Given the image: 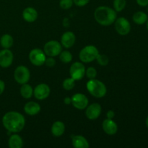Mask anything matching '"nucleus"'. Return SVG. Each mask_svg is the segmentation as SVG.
<instances>
[{
	"mask_svg": "<svg viewBox=\"0 0 148 148\" xmlns=\"http://www.w3.org/2000/svg\"><path fill=\"white\" fill-rule=\"evenodd\" d=\"M51 92L50 88L45 83L38 85L33 90V95L38 100H44L49 96Z\"/></svg>",
	"mask_w": 148,
	"mask_h": 148,
	"instance_id": "9b49d317",
	"label": "nucleus"
},
{
	"mask_svg": "<svg viewBox=\"0 0 148 148\" xmlns=\"http://www.w3.org/2000/svg\"><path fill=\"white\" fill-rule=\"evenodd\" d=\"M65 125L60 121H55L51 127V133L55 137H61L64 133Z\"/></svg>",
	"mask_w": 148,
	"mask_h": 148,
	"instance_id": "6ab92c4d",
	"label": "nucleus"
},
{
	"mask_svg": "<svg viewBox=\"0 0 148 148\" xmlns=\"http://www.w3.org/2000/svg\"><path fill=\"white\" fill-rule=\"evenodd\" d=\"M115 29L121 36L129 34L131 30V25L128 20L124 17H119L115 20Z\"/></svg>",
	"mask_w": 148,
	"mask_h": 148,
	"instance_id": "1a4fd4ad",
	"label": "nucleus"
},
{
	"mask_svg": "<svg viewBox=\"0 0 148 148\" xmlns=\"http://www.w3.org/2000/svg\"><path fill=\"white\" fill-rule=\"evenodd\" d=\"M64 103L66 104V105H69V104L72 103V98L66 97V98H65L64 100Z\"/></svg>",
	"mask_w": 148,
	"mask_h": 148,
	"instance_id": "f704fd0d",
	"label": "nucleus"
},
{
	"mask_svg": "<svg viewBox=\"0 0 148 148\" xmlns=\"http://www.w3.org/2000/svg\"><path fill=\"white\" fill-rule=\"evenodd\" d=\"M146 23H147V29L148 30V19H147V22H146Z\"/></svg>",
	"mask_w": 148,
	"mask_h": 148,
	"instance_id": "e433bc0d",
	"label": "nucleus"
},
{
	"mask_svg": "<svg viewBox=\"0 0 148 148\" xmlns=\"http://www.w3.org/2000/svg\"><path fill=\"white\" fill-rule=\"evenodd\" d=\"M87 89L90 94L97 98H103L106 95L107 89L104 83L98 79H90L87 82Z\"/></svg>",
	"mask_w": 148,
	"mask_h": 148,
	"instance_id": "7ed1b4c3",
	"label": "nucleus"
},
{
	"mask_svg": "<svg viewBox=\"0 0 148 148\" xmlns=\"http://www.w3.org/2000/svg\"><path fill=\"white\" fill-rule=\"evenodd\" d=\"M101 111H102V108H101V105L95 103L90 105L89 106H87L85 115L88 119L95 120L100 116Z\"/></svg>",
	"mask_w": 148,
	"mask_h": 148,
	"instance_id": "f8f14e48",
	"label": "nucleus"
},
{
	"mask_svg": "<svg viewBox=\"0 0 148 148\" xmlns=\"http://www.w3.org/2000/svg\"><path fill=\"white\" fill-rule=\"evenodd\" d=\"M114 8L116 12H121L127 5L126 0H114Z\"/></svg>",
	"mask_w": 148,
	"mask_h": 148,
	"instance_id": "393cba45",
	"label": "nucleus"
},
{
	"mask_svg": "<svg viewBox=\"0 0 148 148\" xmlns=\"http://www.w3.org/2000/svg\"><path fill=\"white\" fill-rule=\"evenodd\" d=\"M147 12H148V5H147Z\"/></svg>",
	"mask_w": 148,
	"mask_h": 148,
	"instance_id": "4c0bfd02",
	"label": "nucleus"
},
{
	"mask_svg": "<svg viewBox=\"0 0 148 148\" xmlns=\"http://www.w3.org/2000/svg\"><path fill=\"white\" fill-rule=\"evenodd\" d=\"M13 53L9 49H4L0 51V66L7 68L12 64Z\"/></svg>",
	"mask_w": 148,
	"mask_h": 148,
	"instance_id": "ddd939ff",
	"label": "nucleus"
},
{
	"mask_svg": "<svg viewBox=\"0 0 148 148\" xmlns=\"http://www.w3.org/2000/svg\"><path fill=\"white\" fill-rule=\"evenodd\" d=\"M98 53L99 52L95 46H87L80 51L79 58L81 62L84 63H90L96 59Z\"/></svg>",
	"mask_w": 148,
	"mask_h": 148,
	"instance_id": "20e7f679",
	"label": "nucleus"
},
{
	"mask_svg": "<svg viewBox=\"0 0 148 148\" xmlns=\"http://www.w3.org/2000/svg\"><path fill=\"white\" fill-rule=\"evenodd\" d=\"M72 146L75 148H88L90 147L88 140L82 135L72 136Z\"/></svg>",
	"mask_w": 148,
	"mask_h": 148,
	"instance_id": "dca6fc26",
	"label": "nucleus"
},
{
	"mask_svg": "<svg viewBox=\"0 0 148 148\" xmlns=\"http://www.w3.org/2000/svg\"><path fill=\"white\" fill-rule=\"evenodd\" d=\"M4 89H5V84H4V82L2 80L0 79V95L3 93Z\"/></svg>",
	"mask_w": 148,
	"mask_h": 148,
	"instance_id": "72a5a7b5",
	"label": "nucleus"
},
{
	"mask_svg": "<svg viewBox=\"0 0 148 148\" xmlns=\"http://www.w3.org/2000/svg\"><path fill=\"white\" fill-rule=\"evenodd\" d=\"M75 35L72 32H65L61 38V44L66 49H69L72 47L75 43Z\"/></svg>",
	"mask_w": 148,
	"mask_h": 148,
	"instance_id": "2eb2a0df",
	"label": "nucleus"
},
{
	"mask_svg": "<svg viewBox=\"0 0 148 148\" xmlns=\"http://www.w3.org/2000/svg\"><path fill=\"white\" fill-rule=\"evenodd\" d=\"M69 73L75 80H80L85 75V66L81 62H75L70 66Z\"/></svg>",
	"mask_w": 148,
	"mask_h": 148,
	"instance_id": "6e6552de",
	"label": "nucleus"
},
{
	"mask_svg": "<svg viewBox=\"0 0 148 148\" xmlns=\"http://www.w3.org/2000/svg\"><path fill=\"white\" fill-rule=\"evenodd\" d=\"M75 85V80L73 78H66L64 80L63 83H62V86H63L64 89L66 90H71L74 88Z\"/></svg>",
	"mask_w": 148,
	"mask_h": 148,
	"instance_id": "a878e982",
	"label": "nucleus"
},
{
	"mask_svg": "<svg viewBox=\"0 0 148 148\" xmlns=\"http://www.w3.org/2000/svg\"><path fill=\"white\" fill-rule=\"evenodd\" d=\"M133 21L137 25H143L147 22L148 17L147 15L146 14V13H145L144 12H137L134 14L133 15Z\"/></svg>",
	"mask_w": 148,
	"mask_h": 148,
	"instance_id": "4be33fe9",
	"label": "nucleus"
},
{
	"mask_svg": "<svg viewBox=\"0 0 148 148\" xmlns=\"http://www.w3.org/2000/svg\"><path fill=\"white\" fill-rule=\"evenodd\" d=\"M115 116V113H114V111H111V110H110V111H108V112L106 113V117L107 119H113V118Z\"/></svg>",
	"mask_w": 148,
	"mask_h": 148,
	"instance_id": "473e14b6",
	"label": "nucleus"
},
{
	"mask_svg": "<svg viewBox=\"0 0 148 148\" xmlns=\"http://www.w3.org/2000/svg\"><path fill=\"white\" fill-rule=\"evenodd\" d=\"M23 17L27 23H33L38 18V12L33 7H27L23 10Z\"/></svg>",
	"mask_w": 148,
	"mask_h": 148,
	"instance_id": "f3484780",
	"label": "nucleus"
},
{
	"mask_svg": "<svg viewBox=\"0 0 148 148\" xmlns=\"http://www.w3.org/2000/svg\"><path fill=\"white\" fill-rule=\"evenodd\" d=\"M95 60H97L98 63L101 66H106L108 64V62H109V59H108V57L106 55L100 54V53H98Z\"/></svg>",
	"mask_w": 148,
	"mask_h": 148,
	"instance_id": "bb28decb",
	"label": "nucleus"
},
{
	"mask_svg": "<svg viewBox=\"0 0 148 148\" xmlns=\"http://www.w3.org/2000/svg\"><path fill=\"white\" fill-rule=\"evenodd\" d=\"M73 4V0H60L59 1V6L63 10H68L71 8Z\"/></svg>",
	"mask_w": 148,
	"mask_h": 148,
	"instance_id": "cd10ccee",
	"label": "nucleus"
},
{
	"mask_svg": "<svg viewBox=\"0 0 148 148\" xmlns=\"http://www.w3.org/2000/svg\"><path fill=\"white\" fill-rule=\"evenodd\" d=\"M62 51V46L56 40H50L45 44L43 51L46 56L55 57L59 56Z\"/></svg>",
	"mask_w": 148,
	"mask_h": 148,
	"instance_id": "39448f33",
	"label": "nucleus"
},
{
	"mask_svg": "<svg viewBox=\"0 0 148 148\" xmlns=\"http://www.w3.org/2000/svg\"><path fill=\"white\" fill-rule=\"evenodd\" d=\"M71 98H72V104L77 109L84 110L88 106V99L84 94H75Z\"/></svg>",
	"mask_w": 148,
	"mask_h": 148,
	"instance_id": "9d476101",
	"label": "nucleus"
},
{
	"mask_svg": "<svg viewBox=\"0 0 148 148\" xmlns=\"http://www.w3.org/2000/svg\"><path fill=\"white\" fill-rule=\"evenodd\" d=\"M30 77L29 69L25 66H19L15 69L14 72V78L16 82L19 84L27 83Z\"/></svg>",
	"mask_w": 148,
	"mask_h": 148,
	"instance_id": "423d86ee",
	"label": "nucleus"
},
{
	"mask_svg": "<svg viewBox=\"0 0 148 148\" xmlns=\"http://www.w3.org/2000/svg\"><path fill=\"white\" fill-rule=\"evenodd\" d=\"M138 5L141 7H147L148 5V0H136Z\"/></svg>",
	"mask_w": 148,
	"mask_h": 148,
	"instance_id": "2f4dec72",
	"label": "nucleus"
},
{
	"mask_svg": "<svg viewBox=\"0 0 148 148\" xmlns=\"http://www.w3.org/2000/svg\"><path fill=\"white\" fill-rule=\"evenodd\" d=\"M9 147L10 148H21L23 146V139L18 134H13L9 139Z\"/></svg>",
	"mask_w": 148,
	"mask_h": 148,
	"instance_id": "aec40b11",
	"label": "nucleus"
},
{
	"mask_svg": "<svg viewBox=\"0 0 148 148\" xmlns=\"http://www.w3.org/2000/svg\"><path fill=\"white\" fill-rule=\"evenodd\" d=\"M102 127L106 134L108 135H114L118 131V126L112 119H106L103 121Z\"/></svg>",
	"mask_w": 148,
	"mask_h": 148,
	"instance_id": "4468645a",
	"label": "nucleus"
},
{
	"mask_svg": "<svg viewBox=\"0 0 148 148\" xmlns=\"http://www.w3.org/2000/svg\"><path fill=\"white\" fill-rule=\"evenodd\" d=\"M90 0H73V2L75 5L78 7H84L90 2Z\"/></svg>",
	"mask_w": 148,
	"mask_h": 148,
	"instance_id": "7c9ffc66",
	"label": "nucleus"
},
{
	"mask_svg": "<svg viewBox=\"0 0 148 148\" xmlns=\"http://www.w3.org/2000/svg\"><path fill=\"white\" fill-rule=\"evenodd\" d=\"M46 53L40 49H34L29 53V59L35 66H42L45 64Z\"/></svg>",
	"mask_w": 148,
	"mask_h": 148,
	"instance_id": "0eeeda50",
	"label": "nucleus"
},
{
	"mask_svg": "<svg viewBox=\"0 0 148 148\" xmlns=\"http://www.w3.org/2000/svg\"><path fill=\"white\" fill-rule=\"evenodd\" d=\"M24 111L28 115L35 116L40 112V106L38 103L30 101L25 105Z\"/></svg>",
	"mask_w": 148,
	"mask_h": 148,
	"instance_id": "a211bd4d",
	"label": "nucleus"
},
{
	"mask_svg": "<svg viewBox=\"0 0 148 148\" xmlns=\"http://www.w3.org/2000/svg\"><path fill=\"white\" fill-rule=\"evenodd\" d=\"M59 59L63 63H69L72 60V55L68 51H62V52L59 54Z\"/></svg>",
	"mask_w": 148,
	"mask_h": 148,
	"instance_id": "b1692460",
	"label": "nucleus"
},
{
	"mask_svg": "<svg viewBox=\"0 0 148 148\" xmlns=\"http://www.w3.org/2000/svg\"><path fill=\"white\" fill-rule=\"evenodd\" d=\"M0 44L4 49H10L13 45V38L10 35L4 34L0 39Z\"/></svg>",
	"mask_w": 148,
	"mask_h": 148,
	"instance_id": "5701e85b",
	"label": "nucleus"
},
{
	"mask_svg": "<svg viewBox=\"0 0 148 148\" xmlns=\"http://www.w3.org/2000/svg\"><path fill=\"white\" fill-rule=\"evenodd\" d=\"M2 124L8 132L17 133L21 132L24 128L25 119L20 113L10 111L6 113L3 116Z\"/></svg>",
	"mask_w": 148,
	"mask_h": 148,
	"instance_id": "f257e3e1",
	"label": "nucleus"
},
{
	"mask_svg": "<svg viewBox=\"0 0 148 148\" xmlns=\"http://www.w3.org/2000/svg\"><path fill=\"white\" fill-rule=\"evenodd\" d=\"M116 12L106 6H101L95 9L94 17L97 23L103 26L111 25L116 20Z\"/></svg>",
	"mask_w": 148,
	"mask_h": 148,
	"instance_id": "f03ea898",
	"label": "nucleus"
},
{
	"mask_svg": "<svg viewBox=\"0 0 148 148\" xmlns=\"http://www.w3.org/2000/svg\"><path fill=\"white\" fill-rule=\"evenodd\" d=\"M87 77L90 79H95L97 76V70L94 67H88L85 71Z\"/></svg>",
	"mask_w": 148,
	"mask_h": 148,
	"instance_id": "c85d7f7f",
	"label": "nucleus"
},
{
	"mask_svg": "<svg viewBox=\"0 0 148 148\" xmlns=\"http://www.w3.org/2000/svg\"><path fill=\"white\" fill-rule=\"evenodd\" d=\"M45 64H46V66L48 67H53L56 64V61L54 60V59H53L51 56H49V58H46V61H45Z\"/></svg>",
	"mask_w": 148,
	"mask_h": 148,
	"instance_id": "c756f323",
	"label": "nucleus"
},
{
	"mask_svg": "<svg viewBox=\"0 0 148 148\" xmlns=\"http://www.w3.org/2000/svg\"><path fill=\"white\" fill-rule=\"evenodd\" d=\"M20 94H21L22 97L25 99H29L31 98L33 94V88L27 83L23 84L22 87L20 88Z\"/></svg>",
	"mask_w": 148,
	"mask_h": 148,
	"instance_id": "412c9836",
	"label": "nucleus"
},
{
	"mask_svg": "<svg viewBox=\"0 0 148 148\" xmlns=\"http://www.w3.org/2000/svg\"><path fill=\"white\" fill-rule=\"evenodd\" d=\"M145 123H146V126H147V127L148 128V116H147V119H146V121H145Z\"/></svg>",
	"mask_w": 148,
	"mask_h": 148,
	"instance_id": "c9c22d12",
	"label": "nucleus"
}]
</instances>
